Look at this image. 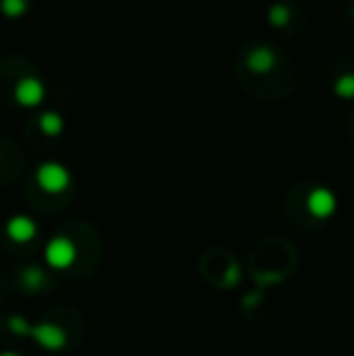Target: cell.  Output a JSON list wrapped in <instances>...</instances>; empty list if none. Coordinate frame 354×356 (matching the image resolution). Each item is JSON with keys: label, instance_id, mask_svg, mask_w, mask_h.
I'll return each mask as SVG.
<instances>
[{"label": "cell", "instance_id": "11", "mask_svg": "<svg viewBox=\"0 0 354 356\" xmlns=\"http://www.w3.org/2000/svg\"><path fill=\"white\" fill-rule=\"evenodd\" d=\"M335 92L347 99L354 97V73H345L335 80Z\"/></svg>", "mask_w": 354, "mask_h": 356}, {"label": "cell", "instance_id": "10", "mask_svg": "<svg viewBox=\"0 0 354 356\" xmlns=\"http://www.w3.org/2000/svg\"><path fill=\"white\" fill-rule=\"evenodd\" d=\"M289 19H291V10H289L284 3H274L272 8H269V22L272 24H279V27H282V24H287Z\"/></svg>", "mask_w": 354, "mask_h": 356}, {"label": "cell", "instance_id": "3", "mask_svg": "<svg viewBox=\"0 0 354 356\" xmlns=\"http://www.w3.org/2000/svg\"><path fill=\"white\" fill-rule=\"evenodd\" d=\"M34 337V342L39 344V347L49 349V352H58V349L66 347V332H63L58 325H37V327H32V332H29Z\"/></svg>", "mask_w": 354, "mask_h": 356}, {"label": "cell", "instance_id": "14", "mask_svg": "<svg viewBox=\"0 0 354 356\" xmlns=\"http://www.w3.org/2000/svg\"><path fill=\"white\" fill-rule=\"evenodd\" d=\"M236 282H238V269H236V267H233V269H231V272H228L226 286H233V284H236Z\"/></svg>", "mask_w": 354, "mask_h": 356}, {"label": "cell", "instance_id": "4", "mask_svg": "<svg viewBox=\"0 0 354 356\" xmlns=\"http://www.w3.org/2000/svg\"><path fill=\"white\" fill-rule=\"evenodd\" d=\"M44 83L39 78H22L15 85V99H17L22 107H37L44 99Z\"/></svg>", "mask_w": 354, "mask_h": 356}, {"label": "cell", "instance_id": "9", "mask_svg": "<svg viewBox=\"0 0 354 356\" xmlns=\"http://www.w3.org/2000/svg\"><path fill=\"white\" fill-rule=\"evenodd\" d=\"M29 3L27 0H0V10H3L5 17L15 19V17H22L27 13Z\"/></svg>", "mask_w": 354, "mask_h": 356}, {"label": "cell", "instance_id": "7", "mask_svg": "<svg viewBox=\"0 0 354 356\" xmlns=\"http://www.w3.org/2000/svg\"><path fill=\"white\" fill-rule=\"evenodd\" d=\"M248 66L255 73H265L274 66V51L269 47H255L248 54Z\"/></svg>", "mask_w": 354, "mask_h": 356}, {"label": "cell", "instance_id": "8", "mask_svg": "<svg viewBox=\"0 0 354 356\" xmlns=\"http://www.w3.org/2000/svg\"><path fill=\"white\" fill-rule=\"evenodd\" d=\"M39 129H42L47 136H58L63 131V117L58 112H44L39 117Z\"/></svg>", "mask_w": 354, "mask_h": 356}, {"label": "cell", "instance_id": "6", "mask_svg": "<svg viewBox=\"0 0 354 356\" xmlns=\"http://www.w3.org/2000/svg\"><path fill=\"white\" fill-rule=\"evenodd\" d=\"M5 230H8V238L15 240V243H29L37 235V223L27 216H13Z\"/></svg>", "mask_w": 354, "mask_h": 356}, {"label": "cell", "instance_id": "2", "mask_svg": "<svg viewBox=\"0 0 354 356\" xmlns=\"http://www.w3.org/2000/svg\"><path fill=\"white\" fill-rule=\"evenodd\" d=\"M44 257H47L49 267L68 269L73 262H76L78 252H76V245H73L71 240L63 238V235H58V238H54L51 243L47 245V252H44Z\"/></svg>", "mask_w": 354, "mask_h": 356}, {"label": "cell", "instance_id": "5", "mask_svg": "<svg viewBox=\"0 0 354 356\" xmlns=\"http://www.w3.org/2000/svg\"><path fill=\"white\" fill-rule=\"evenodd\" d=\"M335 207H337L335 194H332L330 189L318 187L308 194V211L316 216V218H328V216H332L335 213Z\"/></svg>", "mask_w": 354, "mask_h": 356}, {"label": "cell", "instance_id": "13", "mask_svg": "<svg viewBox=\"0 0 354 356\" xmlns=\"http://www.w3.org/2000/svg\"><path fill=\"white\" fill-rule=\"evenodd\" d=\"M8 327H10V332H15L17 337H27V334L32 332V325H29L22 315H13V318L8 320Z\"/></svg>", "mask_w": 354, "mask_h": 356}, {"label": "cell", "instance_id": "12", "mask_svg": "<svg viewBox=\"0 0 354 356\" xmlns=\"http://www.w3.org/2000/svg\"><path fill=\"white\" fill-rule=\"evenodd\" d=\"M42 284H44V272H42V269H37V267L24 269V274H22V286H24V289L37 291Z\"/></svg>", "mask_w": 354, "mask_h": 356}, {"label": "cell", "instance_id": "1", "mask_svg": "<svg viewBox=\"0 0 354 356\" xmlns=\"http://www.w3.org/2000/svg\"><path fill=\"white\" fill-rule=\"evenodd\" d=\"M37 184L49 194H58L71 184V172L61 163H44L37 170Z\"/></svg>", "mask_w": 354, "mask_h": 356}, {"label": "cell", "instance_id": "15", "mask_svg": "<svg viewBox=\"0 0 354 356\" xmlns=\"http://www.w3.org/2000/svg\"><path fill=\"white\" fill-rule=\"evenodd\" d=\"M0 356H19V354H15V352H3Z\"/></svg>", "mask_w": 354, "mask_h": 356}]
</instances>
